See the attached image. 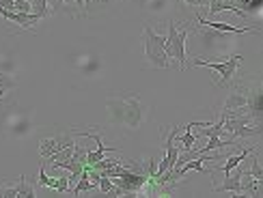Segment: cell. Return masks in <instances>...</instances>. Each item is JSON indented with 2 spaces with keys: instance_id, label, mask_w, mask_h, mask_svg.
Masks as SVG:
<instances>
[{
  "instance_id": "obj_1",
  "label": "cell",
  "mask_w": 263,
  "mask_h": 198,
  "mask_svg": "<svg viewBox=\"0 0 263 198\" xmlns=\"http://www.w3.org/2000/svg\"><path fill=\"white\" fill-rule=\"evenodd\" d=\"M108 114L112 125H125L127 129H138L147 116V108L136 93H123L106 99Z\"/></svg>"
},
{
  "instance_id": "obj_2",
  "label": "cell",
  "mask_w": 263,
  "mask_h": 198,
  "mask_svg": "<svg viewBox=\"0 0 263 198\" xmlns=\"http://www.w3.org/2000/svg\"><path fill=\"white\" fill-rule=\"evenodd\" d=\"M164 39L158 35L156 30H153L149 24L145 26L142 30V43H145V58L151 67H158V69H168L171 67V58L166 56V52H164Z\"/></svg>"
},
{
  "instance_id": "obj_3",
  "label": "cell",
  "mask_w": 263,
  "mask_h": 198,
  "mask_svg": "<svg viewBox=\"0 0 263 198\" xmlns=\"http://www.w3.org/2000/svg\"><path fill=\"white\" fill-rule=\"evenodd\" d=\"M185 41H188V28L177 30L175 22H168V37L164 39V52L168 58H175L179 63V69L183 71L188 65V56H185Z\"/></svg>"
},
{
  "instance_id": "obj_4",
  "label": "cell",
  "mask_w": 263,
  "mask_h": 198,
  "mask_svg": "<svg viewBox=\"0 0 263 198\" xmlns=\"http://www.w3.org/2000/svg\"><path fill=\"white\" fill-rule=\"evenodd\" d=\"M242 56L239 54H235V56H231L229 61H224V63H214V61H203L201 56H196L194 61H192V65H196V67H210V69H214L216 73H220V80H216V84L218 86H227V84H231V80L235 78V71H237V67L242 65Z\"/></svg>"
},
{
  "instance_id": "obj_5",
  "label": "cell",
  "mask_w": 263,
  "mask_h": 198,
  "mask_svg": "<svg viewBox=\"0 0 263 198\" xmlns=\"http://www.w3.org/2000/svg\"><path fill=\"white\" fill-rule=\"evenodd\" d=\"M71 145H73V129L65 131V134H59V136H52V138H43L39 145V153H41V157H50L57 151L71 147Z\"/></svg>"
},
{
  "instance_id": "obj_6",
  "label": "cell",
  "mask_w": 263,
  "mask_h": 198,
  "mask_svg": "<svg viewBox=\"0 0 263 198\" xmlns=\"http://www.w3.org/2000/svg\"><path fill=\"white\" fill-rule=\"evenodd\" d=\"M196 22L207 28H212L216 32H237V35H242V32H259V28L255 26H233V24H229V22H210V19H205L201 13L196 15Z\"/></svg>"
},
{
  "instance_id": "obj_7",
  "label": "cell",
  "mask_w": 263,
  "mask_h": 198,
  "mask_svg": "<svg viewBox=\"0 0 263 198\" xmlns=\"http://www.w3.org/2000/svg\"><path fill=\"white\" fill-rule=\"evenodd\" d=\"M37 188H48L54 192H67L69 190V179L67 177H48L46 166L39 168V177H37Z\"/></svg>"
},
{
  "instance_id": "obj_8",
  "label": "cell",
  "mask_w": 263,
  "mask_h": 198,
  "mask_svg": "<svg viewBox=\"0 0 263 198\" xmlns=\"http://www.w3.org/2000/svg\"><path fill=\"white\" fill-rule=\"evenodd\" d=\"M246 160V157H244ZM237 172H229V174H224V181L218 185L216 188V192H231V194H239V190H242V170H244V164L239 162L237 164Z\"/></svg>"
},
{
  "instance_id": "obj_9",
  "label": "cell",
  "mask_w": 263,
  "mask_h": 198,
  "mask_svg": "<svg viewBox=\"0 0 263 198\" xmlns=\"http://www.w3.org/2000/svg\"><path fill=\"white\" fill-rule=\"evenodd\" d=\"M0 17L7 22H13V24H17L22 28H32L39 22V17L35 13H20V11H11V9H0Z\"/></svg>"
},
{
  "instance_id": "obj_10",
  "label": "cell",
  "mask_w": 263,
  "mask_h": 198,
  "mask_svg": "<svg viewBox=\"0 0 263 198\" xmlns=\"http://www.w3.org/2000/svg\"><path fill=\"white\" fill-rule=\"evenodd\" d=\"M244 106H246V84L235 86V89L229 93L227 102H224V106H222V112H231V110L244 108Z\"/></svg>"
},
{
  "instance_id": "obj_11",
  "label": "cell",
  "mask_w": 263,
  "mask_h": 198,
  "mask_svg": "<svg viewBox=\"0 0 263 198\" xmlns=\"http://www.w3.org/2000/svg\"><path fill=\"white\" fill-rule=\"evenodd\" d=\"M229 3H233L242 13H246L248 17L250 15H255L261 11V5H263V0H229Z\"/></svg>"
},
{
  "instance_id": "obj_12",
  "label": "cell",
  "mask_w": 263,
  "mask_h": 198,
  "mask_svg": "<svg viewBox=\"0 0 263 198\" xmlns=\"http://www.w3.org/2000/svg\"><path fill=\"white\" fill-rule=\"evenodd\" d=\"M250 151H253V147H242V149H239V153H233V155H229V157H227V164L222 166V172L229 174V172H231V170L237 166L239 162H244V157L248 155Z\"/></svg>"
},
{
  "instance_id": "obj_13",
  "label": "cell",
  "mask_w": 263,
  "mask_h": 198,
  "mask_svg": "<svg viewBox=\"0 0 263 198\" xmlns=\"http://www.w3.org/2000/svg\"><path fill=\"white\" fill-rule=\"evenodd\" d=\"M95 181L89 177V166H84V170H82V174L78 177V185L73 188V194L78 196V194H82V192H91L93 188H95Z\"/></svg>"
},
{
  "instance_id": "obj_14",
  "label": "cell",
  "mask_w": 263,
  "mask_h": 198,
  "mask_svg": "<svg viewBox=\"0 0 263 198\" xmlns=\"http://www.w3.org/2000/svg\"><path fill=\"white\" fill-rule=\"evenodd\" d=\"M15 86H17V82H15L13 75H9V73H5V71H0V99L7 97L11 91H15Z\"/></svg>"
},
{
  "instance_id": "obj_15",
  "label": "cell",
  "mask_w": 263,
  "mask_h": 198,
  "mask_svg": "<svg viewBox=\"0 0 263 198\" xmlns=\"http://www.w3.org/2000/svg\"><path fill=\"white\" fill-rule=\"evenodd\" d=\"M15 188H17V196L15 198H35V188L28 183L26 174H22L20 181L15 183Z\"/></svg>"
},
{
  "instance_id": "obj_16",
  "label": "cell",
  "mask_w": 263,
  "mask_h": 198,
  "mask_svg": "<svg viewBox=\"0 0 263 198\" xmlns=\"http://www.w3.org/2000/svg\"><path fill=\"white\" fill-rule=\"evenodd\" d=\"M28 3H30V11H32V13H35L39 19H46V17L52 13V11L48 9V7H50L48 0H28Z\"/></svg>"
},
{
  "instance_id": "obj_17",
  "label": "cell",
  "mask_w": 263,
  "mask_h": 198,
  "mask_svg": "<svg viewBox=\"0 0 263 198\" xmlns=\"http://www.w3.org/2000/svg\"><path fill=\"white\" fill-rule=\"evenodd\" d=\"M17 196V188L11 183H5L0 185V198H15Z\"/></svg>"
},
{
  "instance_id": "obj_18",
  "label": "cell",
  "mask_w": 263,
  "mask_h": 198,
  "mask_svg": "<svg viewBox=\"0 0 263 198\" xmlns=\"http://www.w3.org/2000/svg\"><path fill=\"white\" fill-rule=\"evenodd\" d=\"M13 11H20V13H32L28 0H13Z\"/></svg>"
},
{
  "instance_id": "obj_19",
  "label": "cell",
  "mask_w": 263,
  "mask_h": 198,
  "mask_svg": "<svg viewBox=\"0 0 263 198\" xmlns=\"http://www.w3.org/2000/svg\"><path fill=\"white\" fill-rule=\"evenodd\" d=\"M82 3H84V9H86V11H91V9L97 7V5L106 7V0H82Z\"/></svg>"
},
{
  "instance_id": "obj_20",
  "label": "cell",
  "mask_w": 263,
  "mask_h": 198,
  "mask_svg": "<svg viewBox=\"0 0 263 198\" xmlns=\"http://www.w3.org/2000/svg\"><path fill=\"white\" fill-rule=\"evenodd\" d=\"M181 3L190 5V7H207L210 5V0H181Z\"/></svg>"
},
{
  "instance_id": "obj_21",
  "label": "cell",
  "mask_w": 263,
  "mask_h": 198,
  "mask_svg": "<svg viewBox=\"0 0 263 198\" xmlns=\"http://www.w3.org/2000/svg\"><path fill=\"white\" fill-rule=\"evenodd\" d=\"M0 9H11L13 11V0H0Z\"/></svg>"
}]
</instances>
